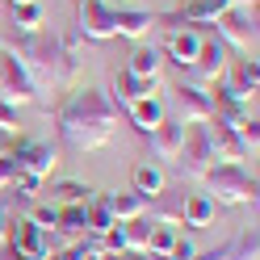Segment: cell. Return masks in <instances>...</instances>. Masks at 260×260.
<instances>
[{
  "instance_id": "obj_1",
  "label": "cell",
  "mask_w": 260,
  "mask_h": 260,
  "mask_svg": "<svg viewBox=\"0 0 260 260\" xmlns=\"http://www.w3.org/2000/svg\"><path fill=\"white\" fill-rule=\"evenodd\" d=\"M55 130L72 151H101L118 135V105L101 88H72L55 105Z\"/></svg>"
},
{
  "instance_id": "obj_2",
  "label": "cell",
  "mask_w": 260,
  "mask_h": 260,
  "mask_svg": "<svg viewBox=\"0 0 260 260\" xmlns=\"http://www.w3.org/2000/svg\"><path fill=\"white\" fill-rule=\"evenodd\" d=\"M198 185H206L214 206H256V172L248 164H210Z\"/></svg>"
},
{
  "instance_id": "obj_3",
  "label": "cell",
  "mask_w": 260,
  "mask_h": 260,
  "mask_svg": "<svg viewBox=\"0 0 260 260\" xmlns=\"http://www.w3.org/2000/svg\"><path fill=\"white\" fill-rule=\"evenodd\" d=\"M210 164H214V135H210V122H193V126H185L181 155H176L181 181H202Z\"/></svg>"
},
{
  "instance_id": "obj_4",
  "label": "cell",
  "mask_w": 260,
  "mask_h": 260,
  "mask_svg": "<svg viewBox=\"0 0 260 260\" xmlns=\"http://www.w3.org/2000/svg\"><path fill=\"white\" fill-rule=\"evenodd\" d=\"M210 25H218V42L222 46H235V51L243 59H256V9L248 5H235V9H226L218 21H210Z\"/></svg>"
},
{
  "instance_id": "obj_5",
  "label": "cell",
  "mask_w": 260,
  "mask_h": 260,
  "mask_svg": "<svg viewBox=\"0 0 260 260\" xmlns=\"http://www.w3.org/2000/svg\"><path fill=\"white\" fill-rule=\"evenodd\" d=\"M226 63H231V59H226V46H222L214 34H202V51H198V59H193V68L181 72V80L193 84V88H206V92H210V88L226 76Z\"/></svg>"
},
{
  "instance_id": "obj_6",
  "label": "cell",
  "mask_w": 260,
  "mask_h": 260,
  "mask_svg": "<svg viewBox=\"0 0 260 260\" xmlns=\"http://www.w3.org/2000/svg\"><path fill=\"white\" fill-rule=\"evenodd\" d=\"M42 96V88H38V80L25 72V63L21 59H13L5 46H0V101H9V105H34Z\"/></svg>"
},
{
  "instance_id": "obj_7",
  "label": "cell",
  "mask_w": 260,
  "mask_h": 260,
  "mask_svg": "<svg viewBox=\"0 0 260 260\" xmlns=\"http://www.w3.org/2000/svg\"><path fill=\"white\" fill-rule=\"evenodd\" d=\"M9 155H13V164H17V172L34 176V181H46V176L55 172V164H59V147L46 143V139H17L9 147Z\"/></svg>"
},
{
  "instance_id": "obj_8",
  "label": "cell",
  "mask_w": 260,
  "mask_h": 260,
  "mask_svg": "<svg viewBox=\"0 0 260 260\" xmlns=\"http://www.w3.org/2000/svg\"><path fill=\"white\" fill-rule=\"evenodd\" d=\"M118 9H109L105 0H76V34L84 42H109Z\"/></svg>"
},
{
  "instance_id": "obj_9",
  "label": "cell",
  "mask_w": 260,
  "mask_h": 260,
  "mask_svg": "<svg viewBox=\"0 0 260 260\" xmlns=\"http://www.w3.org/2000/svg\"><path fill=\"white\" fill-rule=\"evenodd\" d=\"M5 243L9 248H17L21 256H29V260H46L55 252V239H51V231H42V226H34L25 214L9 226V235H5Z\"/></svg>"
},
{
  "instance_id": "obj_10",
  "label": "cell",
  "mask_w": 260,
  "mask_h": 260,
  "mask_svg": "<svg viewBox=\"0 0 260 260\" xmlns=\"http://www.w3.org/2000/svg\"><path fill=\"white\" fill-rule=\"evenodd\" d=\"M176 109H181V126H193V122H210L214 118V101H210L206 88H193V84H176Z\"/></svg>"
},
{
  "instance_id": "obj_11",
  "label": "cell",
  "mask_w": 260,
  "mask_h": 260,
  "mask_svg": "<svg viewBox=\"0 0 260 260\" xmlns=\"http://www.w3.org/2000/svg\"><path fill=\"white\" fill-rule=\"evenodd\" d=\"M198 51H202V34L198 29H189V25H176V29H168V42H164V59H172L176 68H193V59H198Z\"/></svg>"
},
{
  "instance_id": "obj_12",
  "label": "cell",
  "mask_w": 260,
  "mask_h": 260,
  "mask_svg": "<svg viewBox=\"0 0 260 260\" xmlns=\"http://www.w3.org/2000/svg\"><path fill=\"white\" fill-rule=\"evenodd\" d=\"M126 113H130V126H135L139 135H151L159 122H168V105L159 101L155 92L151 96H139L135 105H126Z\"/></svg>"
},
{
  "instance_id": "obj_13",
  "label": "cell",
  "mask_w": 260,
  "mask_h": 260,
  "mask_svg": "<svg viewBox=\"0 0 260 260\" xmlns=\"http://www.w3.org/2000/svg\"><path fill=\"white\" fill-rule=\"evenodd\" d=\"M155 88H159V80H139V76H130L122 68L118 76H113V96H109V101L118 105V109H126V105H135L139 96H151Z\"/></svg>"
},
{
  "instance_id": "obj_14",
  "label": "cell",
  "mask_w": 260,
  "mask_h": 260,
  "mask_svg": "<svg viewBox=\"0 0 260 260\" xmlns=\"http://www.w3.org/2000/svg\"><path fill=\"white\" fill-rule=\"evenodd\" d=\"M147 139H151L155 159H164V164H176V155H181V139H185V126H181V122H159Z\"/></svg>"
},
{
  "instance_id": "obj_15",
  "label": "cell",
  "mask_w": 260,
  "mask_h": 260,
  "mask_svg": "<svg viewBox=\"0 0 260 260\" xmlns=\"http://www.w3.org/2000/svg\"><path fill=\"white\" fill-rule=\"evenodd\" d=\"M51 235H59L63 248H68V243H80V239L88 235V206H63Z\"/></svg>"
},
{
  "instance_id": "obj_16",
  "label": "cell",
  "mask_w": 260,
  "mask_h": 260,
  "mask_svg": "<svg viewBox=\"0 0 260 260\" xmlns=\"http://www.w3.org/2000/svg\"><path fill=\"white\" fill-rule=\"evenodd\" d=\"M96 202H101L118 222H130V218H143V214H147V202H143L135 189H130V193H96Z\"/></svg>"
},
{
  "instance_id": "obj_17",
  "label": "cell",
  "mask_w": 260,
  "mask_h": 260,
  "mask_svg": "<svg viewBox=\"0 0 260 260\" xmlns=\"http://www.w3.org/2000/svg\"><path fill=\"white\" fill-rule=\"evenodd\" d=\"M155 17L143 9H118V21H113V38H130V42H143L151 34Z\"/></svg>"
},
{
  "instance_id": "obj_18",
  "label": "cell",
  "mask_w": 260,
  "mask_h": 260,
  "mask_svg": "<svg viewBox=\"0 0 260 260\" xmlns=\"http://www.w3.org/2000/svg\"><path fill=\"white\" fill-rule=\"evenodd\" d=\"M130 185H135V193L143 202H155L159 193L168 189V176L159 164H135V172H130Z\"/></svg>"
},
{
  "instance_id": "obj_19",
  "label": "cell",
  "mask_w": 260,
  "mask_h": 260,
  "mask_svg": "<svg viewBox=\"0 0 260 260\" xmlns=\"http://www.w3.org/2000/svg\"><path fill=\"white\" fill-rule=\"evenodd\" d=\"M126 72L130 76H139V80H159L164 76V55L155 51V46H135V51H130V59H126Z\"/></svg>"
},
{
  "instance_id": "obj_20",
  "label": "cell",
  "mask_w": 260,
  "mask_h": 260,
  "mask_svg": "<svg viewBox=\"0 0 260 260\" xmlns=\"http://www.w3.org/2000/svg\"><path fill=\"white\" fill-rule=\"evenodd\" d=\"M92 198H96L92 185H84V181H59V185H51L46 206H55V210H63V206H88Z\"/></svg>"
},
{
  "instance_id": "obj_21",
  "label": "cell",
  "mask_w": 260,
  "mask_h": 260,
  "mask_svg": "<svg viewBox=\"0 0 260 260\" xmlns=\"http://www.w3.org/2000/svg\"><path fill=\"white\" fill-rule=\"evenodd\" d=\"M218 214V206L206 198V193H185V210H181V226H193V231H202L210 226Z\"/></svg>"
},
{
  "instance_id": "obj_22",
  "label": "cell",
  "mask_w": 260,
  "mask_h": 260,
  "mask_svg": "<svg viewBox=\"0 0 260 260\" xmlns=\"http://www.w3.org/2000/svg\"><path fill=\"white\" fill-rule=\"evenodd\" d=\"M260 256V239H256V226H243V231L222 243V260H256Z\"/></svg>"
},
{
  "instance_id": "obj_23",
  "label": "cell",
  "mask_w": 260,
  "mask_h": 260,
  "mask_svg": "<svg viewBox=\"0 0 260 260\" xmlns=\"http://www.w3.org/2000/svg\"><path fill=\"white\" fill-rule=\"evenodd\" d=\"M13 25H17L21 34H38V29H42V5H38V0L13 5Z\"/></svg>"
},
{
  "instance_id": "obj_24",
  "label": "cell",
  "mask_w": 260,
  "mask_h": 260,
  "mask_svg": "<svg viewBox=\"0 0 260 260\" xmlns=\"http://www.w3.org/2000/svg\"><path fill=\"white\" fill-rule=\"evenodd\" d=\"M172 243H176V226H164V222H151V231H147V252L164 260L172 252Z\"/></svg>"
},
{
  "instance_id": "obj_25",
  "label": "cell",
  "mask_w": 260,
  "mask_h": 260,
  "mask_svg": "<svg viewBox=\"0 0 260 260\" xmlns=\"http://www.w3.org/2000/svg\"><path fill=\"white\" fill-rule=\"evenodd\" d=\"M17 193H0V243H5V235H9V226L21 218V210H17ZM21 206H29V202H21Z\"/></svg>"
},
{
  "instance_id": "obj_26",
  "label": "cell",
  "mask_w": 260,
  "mask_h": 260,
  "mask_svg": "<svg viewBox=\"0 0 260 260\" xmlns=\"http://www.w3.org/2000/svg\"><path fill=\"white\" fill-rule=\"evenodd\" d=\"M122 226H126V252H147L151 222H147V218H130V222H122Z\"/></svg>"
},
{
  "instance_id": "obj_27",
  "label": "cell",
  "mask_w": 260,
  "mask_h": 260,
  "mask_svg": "<svg viewBox=\"0 0 260 260\" xmlns=\"http://www.w3.org/2000/svg\"><path fill=\"white\" fill-rule=\"evenodd\" d=\"M231 80H235L243 92H252V96H256V88H260V63H256V59H239V68H235Z\"/></svg>"
},
{
  "instance_id": "obj_28",
  "label": "cell",
  "mask_w": 260,
  "mask_h": 260,
  "mask_svg": "<svg viewBox=\"0 0 260 260\" xmlns=\"http://www.w3.org/2000/svg\"><path fill=\"white\" fill-rule=\"evenodd\" d=\"M113 222H118V218H113L109 210H105L101 202L92 198V202H88V235H105V231H109Z\"/></svg>"
},
{
  "instance_id": "obj_29",
  "label": "cell",
  "mask_w": 260,
  "mask_h": 260,
  "mask_svg": "<svg viewBox=\"0 0 260 260\" xmlns=\"http://www.w3.org/2000/svg\"><path fill=\"white\" fill-rule=\"evenodd\" d=\"M29 222H34V226H42V231H55V222H59V210L55 206H29V214H25Z\"/></svg>"
},
{
  "instance_id": "obj_30",
  "label": "cell",
  "mask_w": 260,
  "mask_h": 260,
  "mask_svg": "<svg viewBox=\"0 0 260 260\" xmlns=\"http://www.w3.org/2000/svg\"><path fill=\"white\" fill-rule=\"evenodd\" d=\"M17 130H21V122H17V105L0 101V135H5V139H17Z\"/></svg>"
},
{
  "instance_id": "obj_31",
  "label": "cell",
  "mask_w": 260,
  "mask_h": 260,
  "mask_svg": "<svg viewBox=\"0 0 260 260\" xmlns=\"http://www.w3.org/2000/svg\"><path fill=\"white\" fill-rule=\"evenodd\" d=\"M59 46H63V55H72V59H80V63H84V38L76 34V25L59 34Z\"/></svg>"
},
{
  "instance_id": "obj_32",
  "label": "cell",
  "mask_w": 260,
  "mask_h": 260,
  "mask_svg": "<svg viewBox=\"0 0 260 260\" xmlns=\"http://www.w3.org/2000/svg\"><path fill=\"white\" fill-rule=\"evenodd\" d=\"M198 243H193V239H185V235H176V243H172V252L164 256V260H198Z\"/></svg>"
},
{
  "instance_id": "obj_33",
  "label": "cell",
  "mask_w": 260,
  "mask_h": 260,
  "mask_svg": "<svg viewBox=\"0 0 260 260\" xmlns=\"http://www.w3.org/2000/svg\"><path fill=\"white\" fill-rule=\"evenodd\" d=\"M17 164H13V155L9 151H0V193H5V189H13V185H17Z\"/></svg>"
},
{
  "instance_id": "obj_34",
  "label": "cell",
  "mask_w": 260,
  "mask_h": 260,
  "mask_svg": "<svg viewBox=\"0 0 260 260\" xmlns=\"http://www.w3.org/2000/svg\"><path fill=\"white\" fill-rule=\"evenodd\" d=\"M0 260H29V256H21L17 248H9V243H0Z\"/></svg>"
},
{
  "instance_id": "obj_35",
  "label": "cell",
  "mask_w": 260,
  "mask_h": 260,
  "mask_svg": "<svg viewBox=\"0 0 260 260\" xmlns=\"http://www.w3.org/2000/svg\"><path fill=\"white\" fill-rule=\"evenodd\" d=\"M122 260H159V256H151V252H126Z\"/></svg>"
},
{
  "instance_id": "obj_36",
  "label": "cell",
  "mask_w": 260,
  "mask_h": 260,
  "mask_svg": "<svg viewBox=\"0 0 260 260\" xmlns=\"http://www.w3.org/2000/svg\"><path fill=\"white\" fill-rule=\"evenodd\" d=\"M235 5H248V9H256V0H235Z\"/></svg>"
},
{
  "instance_id": "obj_37",
  "label": "cell",
  "mask_w": 260,
  "mask_h": 260,
  "mask_svg": "<svg viewBox=\"0 0 260 260\" xmlns=\"http://www.w3.org/2000/svg\"><path fill=\"white\" fill-rule=\"evenodd\" d=\"M9 5H29V0H9Z\"/></svg>"
}]
</instances>
